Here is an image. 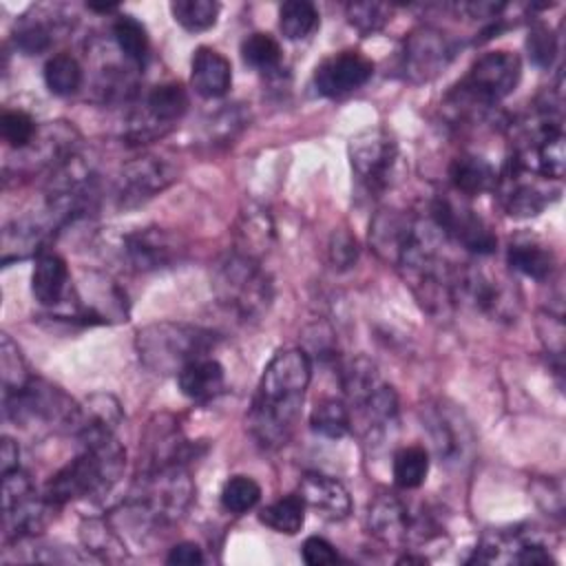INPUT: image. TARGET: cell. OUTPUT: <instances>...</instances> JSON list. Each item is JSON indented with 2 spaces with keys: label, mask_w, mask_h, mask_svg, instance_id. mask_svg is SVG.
<instances>
[{
  "label": "cell",
  "mask_w": 566,
  "mask_h": 566,
  "mask_svg": "<svg viewBox=\"0 0 566 566\" xmlns=\"http://www.w3.org/2000/svg\"><path fill=\"white\" fill-rule=\"evenodd\" d=\"M310 378L312 360L305 349L290 347L270 358L248 411V431L261 447L274 449L290 440Z\"/></svg>",
  "instance_id": "1"
},
{
  "label": "cell",
  "mask_w": 566,
  "mask_h": 566,
  "mask_svg": "<svg viewBox=\"0 0 566 566\" xmlns=\"http://www.w3.org/2000/svg\"><path fill=\"white\" fill-rule=\"evenodd\" d=\"M192 495L195 484L186 464H153L135 478L126 495V509L142 524L168 526L184 517Z\"/></svg>",
  "instance_id": "2"
},
{
  "label": "cell",
  "mask_w": 566,
  "mask_h": 566,
  "mask_svg": "<svg viewBox=\"0 0 566 566\" xmlns=\"http://www.w3.org/2000/svg\"><path fill=\"white\" fill-rule=\"evenodd\" d=\"M522 77V62L511 51L480 55L469 73L447 95V106L458 117H480L484 111L511 95Z\"/></svg>",
  "instance_id": "3"
},
{
  "label": "cell",
  "mask_w": 566,
  "mask_h": 566,
  "mask_svg": "<svg viewBox=\"0 0 566 566\" xmlns=\"http://www.w3.org/2000/svg\"><path fill=\"white\" fill-rule=\"evenodd\" d=\"M214 345L217 336L210 329L175 321L146 325L135 338V349L144 367L161 376H177L188 363L208 356Z\"/></svg>",
  "instance_id": "4"
},
{
  "label": "cell",
  "mask_w": 566,
  "mask_h": 566,
  "mask_svg": "<svg viewBox=\"0 0 566 566\" xmlns=\"http://www.w3.org/2000/svg\"><path fill=\"white\" fill-rule=\"evenodd\" d=\"M212 287L228 310L241 318L261 316L272 301V281L259 265V259L232 252L214 268Z\"/></svg>",
  "instance_id": "5"
},
{
  "label": "cell",
  "mask_w": 566,
  "mask_h": 566,
  "mask_svg": "<svg viewBox=\"0 0 566 566\" xmlns=\"http://www.w3.org/2000/svg\"><path fill=\"white\" fill-rule=\"evenodd\" d=\"M4 418H11L18 424L40 422L55 431L77 433L82 422V407L69 398L60 387L49 380L33 378L18 394L2 396Z\"/></svg>",
  "instance_id": "6"
},
{
  "label": "cell",
  "mask_w": 566,
  "mask_h": 566,
  "mask_svg": "<svg viewBox=\"0 0 566 566\" xmlns=\"http://www.w3.org/2000/svg\"><path fill=\"white\" fill-rule=\"evenodd\" d=\"M55 506L35 493L31 478L18 467L2 473V531L4 539H24L44 528Z\"/></svg>",
  "instance_id": "7"
},
{
  "label": "cell",
  "mask_w": 566,
  "mask_h": 566,
  "mask_svg": "<svg viewBox=\"0 0 566 566\" xmlns=\"http://www.w3.org/2000/svg\"><path fill=\"white\" fill-rule=\"evenodd\" d=\"M188 111V93L179 82L153 86L142 106L128 115L124 137L133 146L150 144L164 137Z\"/></svg>",
  "instance_id": "8"
},
{
  "label": "cell",
  "mask_w": 566,
  "mask_h": 566,
  "mask_svg": "<svg viewBox=\"0 0 566 566\" xmlns=\"http://www.w3.org/2000/svg\"><path fill=\"white\" fill-rule=\"evenodd\" d=\"M369 531L387 544H420L429 542L438 526L427 511L413 513L398 495L380 493L367 509Z\"/></svg>",
  "instance_id": "9"
},
{
  "label": "cell",
  "mask_w": 566,
  "mask_h": 566,
  "mask_svg": "<svg viewBox=\"0 0 566 566\" xmlns=\"http://www.w3.org/2000/svg\"><path fill=\"white\" fill-rule=\"evenodd\" d=\"M453 298L464 301L497 321L515 318L520 307L515 285H509V281L475 265L455 268Z\"/></svg>",
  "instance_id": "10"
},
{
  "label": "cell",
  "mask_w": 566,
  "mask_h": 566,
  "mask_svg": "<svg viewBox=\"0 0 566 566\" xmlns=\"http://www.w3.org/2000/svg\"><path fill=\"white\" fill-rule=\"evenodd\" d=\"M349 161L354 175L369 192H382L394 179L398 144L387 130L367 128L352 137Z\"/></svg>",
  "instance_id": "11"
},
{
  "label": "cell",
  "mask_w": 566,
  "mask_h": 566,
  "mask_svg": "<svg viewBox=\"0 0 566 566\" xmlns=\"http://www.w3.org/2000/svg\"><path fill=\"white\" fill-rule=\"evenodd\" d=\"M493 190L497 192L504 212L513 219L537 217L559 197V188L551 186V179L520 168L513 159H509L504 170L497 175Z\"/></svg>",
  "instance_id": "12"
},
{
  "label": "cell",
  "mask_w": 566,
  "mask_h": 566,
  "mask_svg": "<svg viewBox=\"0 0 566 566\" xmlns=\"http://www.w3.org/2000/svg\"><path fill=\"white\" fill-rule=\"evenodd\" d=\"M429 214L431 223L442 232V237L458 241L464 250L478 256H489L495 252L497 237L473 208L440 195L431 201Z\"/></svg>",
  "instance_id": "13"
},
{
  "label": "cell",
  "mask_w": 566,
  "mask_h": 566,
  "mask_svg": "<svg viewBox=\"0 0 566 566\" xmlns=\"http://www.w3.org/2000/svg\"><path fill=\"white\" fill-rule=\"evenodd\" d=\"M177 179V168L159 157L144 155L130 159L122 166L115 199L119 208H135L161 190H166Z\"/></svg>",
  "instance_id": "14"
},
{
  "label": "cell",
  "mask_w": 566,
  "mask_h": 566,
  "mask_svg": "<svg viewBox=\"0 0 566 566\" xmlns=\"http://www.w3.org/2000/svg\"><path fill=\"white\" fill-rule=\"evenodd\" d=\"M453 57L449 40L431 27H422L409 33L400 53V69L409 82H429L440 75Z\"/></svg>",
  "instance_id": "15"
},
{
  "label": "cell",
  "mask_w": 566,
  "mask_h": 566,
  "mask_svg": "<svg viewBox=\"0 0 566 566\" xmlns=\"http://www.w3.org/2000/svg\"><path fill=\"white\" fill-rule=\"evenodd\" d=\"M184 243L177 234L148 226L124 234L122 256L135 272H153L175 265L184 254Z\"/></svg>",
  "instance_id": "16"
},
{
  "label": "cell",
  "mask_w": 566,
  "mask_h": 566,
  "mask_svg": "<svg viewBox=\"0 0 566 566\" xmlns=\"http://www.w3.org/2000/svg\"><path fill=\"white\" fill-rule=\"evenodd\" d=\"M374 75V62L358 51H340L325 57L314 71V86L325 97H340L365 86Z\"/></svg>",
  "instance_id": "17"
},
{
  "label": "cell",
  "mask_w": 566,
  "mask_h": 566,
  "mask_svg": "<svg viewBox=\"0 0 566 566\" xmlns=\"http://www.w3.org/2000/svg\"><path fill=\"white\" fill-rule=\"evenodd\" d=\"M71 22L60 7H33L13 29V42L24 55H40L49 51L66 31Z\"/></svg>",
  "instance_id": "18"
},
{
  "label": "cell",
  "mask_w": 566,
  "mask_h": 566,
  "mask_svg": "<svg viewBox=\"0 0 566 566\" xmlns=\"http://www.w3.org/2000/svg\"><path fill=\"white\" fill-rule=\"evenodd\" d=\"M77 146V130L66 122H51L49 126L40 128L35 139L20 153V166L29 172L42 168H57L66 159L75 155Z\"/></svg>",
  "instance_id": "19"
},
{
  "label": "cell",
  "mask_w": 566,
  "mask_h": 566,
  "mask_svg": "<svg viewBox=\"0 0 566 566\" xmlns=\"http://www.w3.org/2000/svg\"><path fill=\"white\" fill-rule=\"evenodd\" d=\"M424 427L440 460L460 462L473 444L469 427L449 407H427Z\"/></svg>",
  "instance_id": "20"
},
{
  "label": "cell",
  "mask_w": 566,
  "mask_h": 566,
  "mask_svg": "<svg viewBox=\"0 0 566 566\" xmlns=\"http://www.w3.org/2000/svg\"><path fill=\"white\" fill-rule=\"evenodd\" d=\"M298 495L307 509H314L325 520H345L352 513L347 489L332 475L312 471L298 484Z\"/></svg>",
  "instance_id": "21"
},
{
  "label": "cell",
  "mask_w": 566,
  "mask_h": 566,
  "mask_svg": "<svg viewBox=\"0 0 566 566\" xmlns=\"http://www.w3.org/2000/svg\"><path fill=\"white\" fill-rule=\"evenodd\" d=\"M71 274L66 261L55 252L38 254V261L31 272V294L33 298L49 310H57L71 292Z\"/></svg>",
  "instance_id": "22"
},
{
  "label": "cell",
  "mask_w": 566,
  "mask_h": 566,
  "mask_svg": "<svg viewBox=\"0 0 566 566\" xmlns=\"http://www.w3.org/2000/svg\"><path fill=\"white\" fill-rule=\"evenodd\" d=\"M190 86L206 99L223 97L232 86V66L212 46H199L190 62Z\"/></svg>",
  "instance_id": "23"
},
{
  "label": "cell",
  "mask_w": 566,
  "mask_h": 566,
  "mask_svg": "<svg viewBox=\"0 0 566 566\" xmlns=\"http://www.w3.org/2000/svg\"><path fill=\"white\" fill-rule=\"evenodd\" d=\"M416 223H418V219L402 214V212H394V210L380 212L369 228L371 248L385 261L398 263L416 232Z\"/></svg>",
  "instance_id": "24"
},
{
  "label": "cell",
  "mask_w": 566,
  "mask_h": 566,
  "mask_svg": "<svg viewBox=\"0 0 566 566\" xmlns=\"http://www.w3.org/2000/svg\"><path fill=\"white\" fill-rule=\"evenodd\" d=\"M177 385L181 394L195 402L214 400L226 387L223 365L210 356L197 358L177 374Z\"/></svg>",
  "instance_id": "25"
},
{
  "label": "cell",
  "mask_w": 566,
  "mask_h": 566,
  "mask_svg": "<svg viewBox=\"0 0 566 566\" xmlns=\"http://www.w3.org/2000/svg\"><path fill=\"white\" fill-rule=\"evenodd\" d=\"M449 181L455 192L464 197H475L495 188L497 172L484 157L462 153L449 166Z\"/></svg>",
  "instance_id": "26"
},
{
  "label": "cell",
  "mask_w": 566,
  "mask_h": 566,
  "mask_svg": "<svg viewBox=\"0 0 566 566\" xmlns=\"http://www.w3.org/2000/svg\"><path fill=\"white\" fill-rule=\"evenodd\" d=\"M506 261L513 272H520L535 281H546L555 272V256L551 248L537 239H517L509 245Z\"/></svg>",
  "instance_id": "27"
},
{
  "label": "cell",
  "mask_w": 566,
  "mask_h": 566,
  "mask_svg": "<svg viewBox=\"0 0 566 566\" xmlns=\"http://www.w3.org/2000/svg\"><path fill=\"white\" fill-rule=\"evenodd\" d=\"M340 385H343L347 407L358 409L382 385V380L378 376L376 365L369 358L356 356L343 367Z\"/></svg>",
  "instance_id": "28"
},
{
  "label": "cell",
  "mask_w": 566,
  "mask_h": 566,
  "mask_svg": "<svg viewBox=\"0 0 566 566\" xmlns=\"http://www.w3.org/2000/svg\"><path fill=\"white\" fill-rule=\"evenodd\" d=\"M115 46L119 49V53L135 66L142 69L148 60V33L144 29V24L139 20H135L133 15H117L113 20L111 27Z\"/></svg>",
  "instance_id": "29"
},
{
  "label": "cell",
  "mask_w": 566,
  "mask_h": 566,
  "mask_svg": "<svg viewBox=\"0 0 566 566\" xmlns=\"http://www.w3.org/2000/svg\"><path fill=\"white\" fill-rule=\"evenodd\" d=\"M270 239H272V221H270L268 212H263L259 208H250L248 212L241 214L234 252L259 259L261 252L268 250Z\"/></svg>",
  "instance_id": "30"
},
{
  "label": "cell",
  "mask_w": 566,
  "mask_h": 566,
  "mask_svg": "<svg viewBox=\"0 0 566 566\" xmlns=\"http://www.w3.org/2000/svg\"><path fill=\"white\" fill-rule=\"evenodd\" d=\"M305 502L298 493L285 495L259 513V520L276 533L296 535L305 524Z\"/></svg>",
  "instance_id": "31"
},
{
  "label": "cell",
  "mask_w": 566,
  "mask_h": 566,
  "mask_svg": "<svg viewBox=\"0 0 566 566\" xmlns=\"http://www.w3.org/2000/svg\"><path fill=\"white\" fill-rule=\"evenodd\" d=\"M318 9L307 0H287L279 9V29L287 40H305L318 29Z\"/></svg>",
  "instance_id": "32"
},
{
  "label": "cell",
  "mask_w": 566,
  "mask_h": 566,
  "mask_svg": "<svg viewBox=\"0 0 566 566\" xmlns=\"http://www.w3.org/2000/svg\"><path fill=\"white\" fill-rule=\"evenodd\" d=\"M310 427L323 438H332V440L347 436L352 429V413L347 402L336 398H325L316 402V407L310 413Z\"/></svg>",
  "instance_id": "33"
},
{
  "label": "cell",
  "mask_w": 566,
  "mask_h": 566,
  "mask_svg": "<svg viewBox=\"0 0 566 566\" xmlns=\"http://www.w3.org/2000/svg\"><path fill=\"white\" fill-rule=\"evenodd\" d=\"M394 482L398 489H418L429 473V451L424 447H405L394 455Z\"/></svg>",
  "instance_id": "34"
},
{
  "label": "cell",
  "mask_w": 566,
  "mask_h": 566,
  "mask_svg": "<svg viewBox=\"0 0 566 566\" xmlns=\"http://www.w3.org/2000/svg\"><path fill=\"white\" fill-rule=\"evenodd\" d=\"M44 84L53 95L66 97L82 86V66L69 53H57L44 64Z\"/></svg>",
  "instance_id": "35"
},
{
  "label": "cell",
  "mask_w": 566,
  "mask_h": 566,
  "mask_svg": "<svg viewBox=\"0 0 566 566\" xmlns=\"http://www.w3.org/2000/svg\"><path fill=\"white\" fill-rule=\"evenodd\" d=\"M80 537H82L86 551L99 555V557L106 559V562H117V559H122V557L126 555L122 539H119L117 533L106 524V520H99V517L86 520V522L80 526Z\"/></svg>",
  "instance_id": "36"
},
{
  "label": "cell",
  "mask_w": 566,
  "mask_h": 566,
  "mask_svg": "<svg viewBox=\"0 0 566 566\" xmlns=\"http://www.w3.org/2000/svg\"><path fill=\"white\" fill-rule=\"evenodd\" d=\"M241 57L248 66L261 73H272V71H279L283 51H281V44L270 33H250L241 42Z\"/></svg>",
  "instance_id": "37"
},
{
  "label": "cell",
  "mask_w": 566,
  "mask_h": 566,
  "mask_svg": "<svg viewBox=\"0 0 566 566\" xmlns=\"http://www.w3.org/2000/svg\"><path fill=\"white\" fill-rule=\"evenodd\" d=\"M219 2L214 0H175L170 2V13L177 24H181L186 31L197 33L214 27L219 18Z\"/></svg>",
  "instance_id": "38"
},
{
  "label": "cell",
  "mask_w": 566,
  "mask_h": 566,
  "mask_svg": "<svg viewBox=\"0 0 566 566\" xmlns=\"http://www.w3.org/2000/svg\"><path fill=\"white\" fill-rule=\"evenodd\" d=\"M0 376H2V396L22 391L31 380L27 363L18 345L9 338V334H2L0 338Z\"/></svg>",
  "instance_id": "39"
},
{
  "label": "cell",
  "mask_w": 566,
  "mask_h": 566,
  "mask_svg": "<svg viewBox=\"0 0 566 566\" xmlns=\"http://www.w3.org/2000/svg\"><path fill=\"white\" fill-rule=\"evenodd\" d=\"M261 500V486L250 475H232L221 489V506L232 513L241 515L254 509Z\"/></svg>",
  "instance_id": "40"
},
{
  "label": "cell",
  "mask_w": 566,
  "mask_h": 566,
  "mask_svg": "<svg viewBox=\"0 0 566 566\" xmlns=\"http://www.w3.org/2000/svg\"><path fill=\"white\" fill-rule=\"evenodd\" d=\"M345 15H347V22L360 35H371L387 24L391 15V7L382 2H349L345 7Z\"/></svg>",
  "instance_id": "41"
},
{
  "label": "cell",
  "mask_w": 566,
  "mask_h": 566,
  "mask_svg": "<svg viewBox=\"0 0 566 566\" xmlns=\"http://www.w3.org/2000/svg\"><path fill=\"white\" fill-rule=\"evenodd\" d=\"M38 126L33 117L24 111H4L0 117V133L2 139L13 148V150H24L38 135Z\"/></svg>",
  "instance_id": "42"
},
{
  "label": "cell",
  "mask_w": 566,
  "mask_h": 566,
  "mask_svg": "<svg viewBox=\"0 0 566 566\" xmlns=\"http://www.w3.org/2000/svg\"><path fill=\"white\" fill-rule=\"evenodd\" d=\"M526 51L535 66L548 69L557 53V38L546 24H533L526 35Z\"/></svg>",
  "instance_id": "43"
},
{
  "label": "cell",
  "mask_w": 566,
  "mask_h": 566,
  "mask_svg": "<svg viewBox=\"0 0 566 566\" xmlns=\"http://www.w3.org/2000/svg\"><path fill=\"white\" fill-rule=\"evenodd\" d=\"M248 124V115L239 106H228L214 115V119L208 124V137L217 142H232Z\"/></svg>",
  "instance_id": "44"
},
{
  "label": "cell",
  "mask_w": 566,
  "mask_h": 566,
  "mask_svg": "<svg viewBox=\"0 0 566 566\" xmlns=\"http://www.w3.org/2000/svg\"><path fill=\"white\" fill-rule=\"evenodd\" d=\"M329 261L336 270H347L358 261V243L347 230H336L329 239Z\"/></svg>",
  "instance_id": "45"
},
{
  "label": "cell",
  "mask_w": 566,
  "mask_h": 566,
  "mask_svg": "<svg viewBox=\"0 0 566 566\" xmlns=\"http://www.w3.org/2000/svg\"><path fill=\"white\" fill-rule=\"evenodd\" d=\"M301 553H303V562L310 564V566L336 564V562L340 559L338 553H336V548H334L327 539H323V537H318V535L307 537V539L303 542Z\"/></svg>",
  "instance_id": "46"
},
{
  "label": "cell",
  "mask_w": 566,
  "mask_h": 566,
  "mask_svg": "<svg viewBox=\"0 0 566 566\" xmlns=\"http://www.w3.org/2000/svg\"><path fill=\"white\" fill-rule=\"evenodd\" d=\"M166 562L168 564H179V566H195V564L203 562V553L195 542H181V544L170 548Z\"/></svg>",
  "instance_id": "47"
},
{
  "label": "cell",
  "mask_w": 566,
  "mask_h": 566,
  "mask_svg": "<svg viewBox=\"0 0 566 566\" xmlns=\"http://www.w3.org/2000/svg\"><path fill=\"white\" fill-rule=\"evenodd\" d=\"M18 460H20V449H18V444H15L9 436H4L2 442H0V471H2V473H9V471L18 469V467H20Z\"/></svg>",
  "instance_id": "48"
},
{
  "label": "cell",
  "mask_w": 566,
  "mask_h": 566,
  "mask_svg": "<svg viewBox=\"0 0 566 566\" xmlns=\"http://www.w3.org/2000/svg\"><path fill=\"white\" fill-rule=\"evenodd\" d=\"M88 9L99 13H111V11H117V4H88Z\"/></svg>",
  "instance_id": "49"
},
{
  "label": "cell",
  "mask_w": 566,
  "mask_h": 566,
  "mask_svg": "<svg viewBox=\"0 0 566 566\" xmlns=\"http://www.w3.org/2000/svg\"><path fill=\"white\" fill-rule=\"evenodd\" d=\"M398 564H427L424 557H413V555H405L398 559Z\"/></svg>",
  "instance_id": "50"
}]
</instances>
